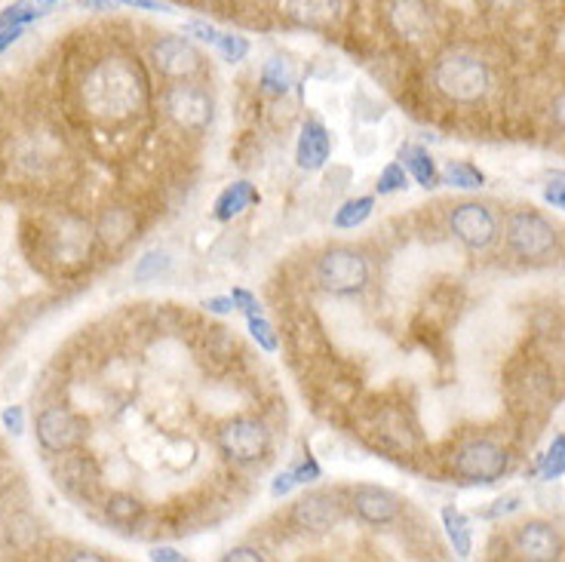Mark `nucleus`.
Returning <instances> with one entry per match:
<instances>
[{
  "label": "nucleus",
  "mask_w": 565,
  "mask_h": 562,
  "mask_svg": "<svg viewBox=\"0 0 565 562\" xmlns=\"http://www.w3.org/2000/svg\"><path fill=\"white\" fill-rule=\"evenodd\" d=\"M437 93L455 105H477L492 89V71L474 50H445L433 65Z\"/></svg>",
  "instance_id": "nucleus-2"
},
{
  "label": "nucleus",
  "mask_w": 565,
  "mask_h": 562,
  "mask_svg": "<svg viewBox=\"0 0 565 562\" xmlns=\"http://www.w3.org/2000/svg\"><path fill=\"white\" fill-rule=\"evenodd\" d=\"M507 246L516 258L523 261H541L556 249V231L553 224L531 209H519L507 219Z\"/></svg>",
  "instance_id": "nucleus-7"
},
{
  "label": "nucleus",
  "mask_w": 565,
  "mask_h": 562,
  "mask_svg": "<svg viewBox=\"0 0 565 562\" xmlns=\"http://www.w3.org/2000/svg\"><path fill=\"white\" fill-rule=\"evenodd\" d=\"M538 474H541V479H548V482L565 477V433H556L550 440L544 455L538 461Z\"/></svg>",
  "instance_id": "nucleus-26"
},
{
  "label": "nucleus",
  "mask_w": 565,
  "mask_h": 562,
  "mask_svg": "<svg viewBox=\"0 0 565 562\" xmlns=\"http://www.w3.org/2000/svg\"><path fill=\"white\" fill-rule=\"evenodd\" d=\"M148 557H151V560H157V562H182V560H185V557H182V553H179L175 547H155V550H151Z\"/></svg>",
  "instance_id": "nucleus-42"
},
{
  "label": "nucleus",
  "mask_w": 565,
  "mask_h": 562,
  "mask_svg": "<svg viewBox=\"0 0 565 562\" xmlns=\"http://www.w3.org/2000/svg\"><path fill=\"white\" fill-rule=\"evenodd\" d=\"M170 268H172V256L167 253V249H148V253L136 261L133 277H136L138 283H155V280H160V277H167Z\"/></svg>",
  "instance_id": "nucleus-25"
},
{
  "label": "nucleus",
  "mask_w": 565,
  "mask_h": 562,
  "mask_svg": "<svg viewBox=\"0 0 565 562\" xmlns=\"http://www.w3.org/2000/svg\"><path fill=\"white\" fill-rule=\"evenodd\" d=\"M81 102L96 123L121 126L136 120L151 102V84L142 62L133 56L111 52L96 59L81 81Z\"/></svg>",
  "instance_id": "nucleus-1"
},
{
  "label": "nucleus",
  "mask_w": 565,
  "mask_h": 562,
  "mask_svg": "<svg viewBox=\"0 0 565 562\" xmlns=\"http://www.w3.org/2000/svg\"><path fill=\"white\" fill-rule=\"evenodd\" d=\"M40 16H44V10H37L32 0H16L0 13V28H28Z\"/></svg>",
  "instance_id": "nucleus-27"
},
{
  "label": "nucleus",
  "mask_w": 565,
  "mask_h": 562,
  "mask_svg": "<svg viewBox=\"0 0 565 562\" xmlns=\"http://www.w3.org/2000/svg\"><path fill=\"white\" fill-rule=\"evenodd\" d=\"M0 422H3V427H7L13 437H19V433L25 430V412H22V406H10V410H3Z\"/></svg>",
  "instance_id": "nucleus-37"
},
{
  "label": "nucleus",
  "mask_w": 565,
  "mask_h": 562,
  "mask_svg": "<svg viewBox=\"0 0 565 562\" xmlns=\"http://www.w3.org/2000/svg\"><path fill=\"white\" fill-rule=\"evenodd\" d=\"M231 298H234V310H241L243 317H256V314H261V302H258L249 290L234 286V290H231Z\"/></svg>",
  "instance_id": "nucleus-35"
},
{
  "label": "nucleus",
  "mask_w": 565,
  "mask_h": 562,
  "mask_svg": "<svg viewBox=\"0 0 565 562\" xmlns=\"http://www.w3.org/2000/svg\"><path fill=\"white\" fill-rule=\"evenodd\" d=\"M440 520H443L445 538H449L452 550L458 557H470L474 553V528H470V520L462 511H455V508H443Z\"/></svg>",
  "instance_id": "nucleus-21"
},
{
  "label": "nucleus",
  "mask_w": 565,
  "mask_h": 562,
  "mask_svg": "<svg viewBox=\"0 0 565 562\" xmlns=\"http://www.w3.org/2000/svg\"><path fill=\"white\" fill-rule=\"evenodd\" d=\"M544 200H548L553 209H563L565 212V172L556 170L550 172L548 182H544Z\"/></svg>",
  "instance_id": "nucleus-32"
},
{
  "label": "nucleus",
  "mask_w": 565,
  "mask_h": 562,
  "mask_svg": "<svg viewBox=\"0 0 565 562\" xmlns=\"http://www.w3.org/2000/svg\"><path fill=\"white\" fill-rule=\"evenodd\" d=\"M298 81V71L292 65L286 56H271L265 65H261V74H258V84L265 93L271 96H286L292 86Z\"/></svg>",
  "instance_id": "nucleus-19"
},
{
  "label": "nucleus",
  "mask_w": 565,
  "mask_h": 562,
  "mask_svg": "<svg viewBox=\"0 0 565 562\" xmlns=\"http://www.w3.org/2000/svg\"><path fill=\"white\" fill-rule=\"evenodd\" d=\"M86 10H118V7H133V10H148V13H172V3L167 0H81Z\"/></svg>",
  "instance_id": "nucleus-28"
},
{
  "label": "nucleus",
  "mask_w": 565,
  "mask_h": 562,
  "mask_svg": "<svg viewBox=\"0 0 565 562\" xmlns=\"http://www.w3.org/2000/svg\"><path fill=\"white\" fill-rule=\"evenodd\" d=\"M523 508L519 504V494H507V498H498L495 508L492 511H486L482 516H489V520H498V516H507V513H516Z\"/></svg>",
  "instance_id": "nucleus-38"
},
{
  "label": "nucleus",
  "mask_w": 565,
  "mask_h": 562,
  "mask_svg": "<svg viewBox=\"0 0 565 562\" xmlns=\"http://www.w3.org/2000/svg\"><path fill=\"white\" fill-rule=\"evenodd\" d=\"M224 562H261L265 560V553L258 550V547H231L228 553L222 557Z\"/></svg>",
  "instance_id": "nucleus-36"
},
{
  "label": "nucleus",
  "mask_w": 565,
  "mask_h": 562,
  "mask_svg": "<svg viewBox=\"0 0 565 562\" xmlns=\"http://www.w3.org/2000/svg\"><path fill=\"white\" fill-rule=\"evenodd\" d=\"M384 22L391 35L409 47H421L437 35V13L430 0H384Z\"/></svg>",
  "instance_id": "nucleus-9"
},
{
  "label": "nucleus",
  "mask_w": 565,
  "mask_h": 562,
  "mask_svg": "<svg viewBox=\"0 0 565 562\" xmlns=\"http://www.w3.org/2000/svg\"><path fill=\"white\" fill-rule=\"evenodd\" d=\"M409 185V172L403 170V163H388L378 175V194H396Z\"/></svg>",
  "instance_id": "nucleus-31"
},
{
  "label": "nucleus",
  "mask_w": 565,
  "mask_h": 562,
  "mask_svg": "<svg viewBox=\"0 0 565 562\" xmlns=\"http://www.w3.org/2000/svg\"><path fill=\"white\" fill-rule=\"evenodd\" d=\"M151 65L167 81H194L204 71V52L197 50V44L188 35H167L151 47Z\"/></svg>",
  "instance_id": "nucleus-11"
},
{
  "label": "nucleus",
  "mask_w": 565,
  "mask_h": 562,
  "mask_svg": "<svg viewBox=\"0 0 565 562\" xmlns=\"http://www.w3.org/2000/svg\"><path fill=\"white\" fill-rule=\"evenodd\" d=\"M332 157V133L320 120H308L295 142V167L305 172H320Z\"/></svg>",
  "instance_id": "nucleus-15"
},
{
  "label": "nucleus",
  "mask_w": 565,
  "mask_h": 562,
  "mask_svg": "<svg viewBox=\"0 0 565 562\" xmlns=\"http://www.w3.org/2000/svg\"><path fill=\"white\" fill-rule=\"evenodd\" d=\"M553 123H556V126H560V130L565 133V93L553 99Z\"/></svg>",
  "instance_id": "nucleus-44"
},
{
  "label": "nucleus",
  "mask_w": 565,
  "mask_h": 562,
  "mask_svg": "<svg viewBox=\"0 0 565 562\" xmlns=\"http://www.w3.org/2000/svg\"><path fill=\"white\" fill-rule=\"evenodd\" d=\"M290 471L298 486H310V482H317V479L323 477V471H320V464H317L314 455H305V459L298 461L295 467H290Z\"/></svg>",
  "instance_id": "nucleus-34"
},
{
  "label": "nucleus",
  "mask_w": 565,
  "mask_h": 562,
  "mask_svg": "<svg viewBox=\"0 0 565 562\" xmlns=\"http://www.w3.org/2000/svg\"><path fill=\"white\" fill-rule=\"evenodd\" d=\"M514 547L523 560L529 562H553L563 557V541L556 535V528L541 520H531L514 532Z\"/></svg>",
  "instance_id": "nucleus-14"
},
{
  "label": "nucleus",
  "mask_w": 565,
  "mask_h": 562,
  "mask_svg": "<svg viewBox=\"0 0 565 562\" xmlns=\"http://www.w3.org/2000/svg\"><path fill=\"white\" fill-rule=\"evenodd\" d=\"M258 200H261V197H258L253 182H234V185H228L222 194L216 197L212 216H216V222H234L246 209H253Z\"/></svg>",
  "instance_id": "nucleus-17"
},
{
  "label": "nucleus",
  "mask_w": 565,
  "mask_h": 562,
  "mask_svg": "<svg viewBox=\"0 0 565 562\" xmlns=\"http://www.w3.org/2000/svg\"><path fill=\"white\" fill-rule=\"evenodd\" d=\"M347 508L351 513L366 523V526H394L403 513V498L391 489H381V486H357L347 494Z\"/></svg>",
  "instance_id": "nucleus-13"
},
{
  "label": "nucleus",
  "mask_w": 565,
  "mask_h": 562,
  "mask_svg": "<svg viewBox=\"0 0 565 562\" xmlns=\"http://www.w3.org/2000/svg\"><path fill=\"white\" fill-rule=\"evenodd\" d=\"M344 13V0H283V16L302 28H332Z\"/></svg>",
  "instance_id": "nucleus-16"
},
{
  "label": "nucleus",
  "mask_w": 565,
  "mask_h": 562,
  "mask_svg": "<svg viewBox=\"0 0 565 562\" xmlns=\"http://www.w3.org/2000/svg\"><path fill=\"white\" fill-rule=\"evenodd\" d=\"M372 209H376V197H357V200H347V204H342L339 209H335L332 224H335L339 231H354V228H360V224L369 222Z\"/></svg>",
  "instance_id": "nucleus-24"
},
{
  "label": "nucleus",
  "mask_w": 565,
  "mask_h": 562,
  "mask_svg": "<svg viewBox=\"0 0 565 562\" xmlns=\"http://www.w3.org/2000/svg\"><path fill=\"white\" fill-rule=\"evenodd\" d=\"M400 163H403V170L409 172L421 187L430 191V187L440 185V170H437V163H433L428 148H421V145H403L400 148Z\"/></svg>",
  "instance_id": "nucleus-18"
},
{
  "label": "nucleus",
  "mask_w": 565,
  "mask_h": 562,
  "mask_svg": "<svg viewBox=\"0 0 565 562\" xmlns=\"http://www.w3.org/2000/svg\"><path fill=\"white\" fill-rule=\"evenodd\" d=\"M22 35H25V28H0V56L10 50Z\"/></svg>",
  "instance_id": "nucleus-43"
},
{
  "label": "nucleus",
  "mask_w": 565,
  "mask_h": 562,
  "mask_svg": "<svg viewBox=\"0 0 565 562\" xmlns=\"http://www.w3.org/2000/svg\"><path fill=\"white\" fill-rule=\"evenodd\" d=\"M449 231H452V237L458 240L464 249L482 253L498 240V216L492 212V206L467 200V204H458L452 209Z\"/></svg>",
  "instance_id": "nucleus-10"
},
{
  "label": "nucleus",
  "mask_w": 565,
  "mask_h": 562,
  "mask_svg": "<svg viewBox=\"0 0 565 562\" xmlns=\"http://www.w3.org/2000/svg\"><path fill=\"white\" fill-rule=\"evenodd\" d=\"M212 50L222 56L224 62H231V65H241L243 59L249 56V40L243 35H234V32H222L219 40L212 44Z\"/></svg>",
  "instance_id": "nucleus-29"
},
{
  "label": "nucleus",
  "mask_w": 565,
  "mask_h": 562,
  "mask_svg": "<svg viewBox=\"0 0 565 562\" xmlns=\"http://www.w3.org/2000/svg\"><path fill=\"white\" fill-rule=\"evenodd\" d=\"M204 307L212 310V314H231L234 310V298L231 295H212V298H206Z\"/></svg>",
  "instance_id": "nucleus-41"
},
{
  "label": "nucleus",
  "mask_w": 565,
  "mask_h": 562,
  "mask_svg": "<svg viewBox=\"0 0 565 562\" xmlns=\"http://www.w3.org/2000/svg\"><path fill=\"white\" fill-rule=\"evenodd\" d=\"M347 513V501L339 492H310L292 504V526L308 535H326L339 526Z\"/></svg>",
  "instance_id": "nucleus-12"
},
{
  "label": "nucleus",
  "mask_w": 565,
  "mask_h": 562,
  "mask_svg": "<svg viewBox=\"0 0 565 562\" xmlns=\"http://www.w3.org/2000/svg\"><path fill=\"white\" fill-rule=\"evenodd\" d=\"M292 489H298V482H295V477H292V471H283V474L271 482V494H274V498H283V494H290Z\"/></svg>",
  "instance_id": "nucleus-40"
},
{
  "label": "nucleus",
  "mask_w": 565,
  "mask_h": 562,
  "mask_svg": "<svg viewBox=\"0 0 565 562\" xmlns=\"http://www.w3.org/2000/svg\"><path fill=\"white\" fill-rule=\"evenodd\" d=\"M44 3H62V0H44Z\"/></svg>",
  "instance_id": "nucleus-45"
},
{
  "label": "nucleus",
  "mask_w": 565,
  "mask_h": 562,
  "mask_svg": "<svg viewBox=\"0 0 565 562\" xmlns=\"http://www.w3.org/2000/svg\"><path fill=\"white\" fill-rule=\"evenodd\" d=\"M185 35L191 37V40H200V44H216L219 40V35H222V28H216L212 22H204V19H191V22H185Z\"/></svg>",
  "instance_id": "nucleus-33"
},
{
  "label": "nucleus",
  "mask_w": 565,
  "mask_h": 562,
  "mask_svg": "<svg viewBox=\"0 0 565 562\" xmlns=\"http://www.w3.org/2000/svg\"><path fill=\"white\" fill-rule=\"evenodd\" d=\"M314 277L329 295H357L369 286V261L354 246H332L317 258Z\"/></svg>",
  "instance_id": "nucleus-3"
},
{
  "label": "nucleus",
  "mask_w": 565,
  "mask_h": 562,
  "mask_svg": "<svg viewBox=\"0 0 565 562\" xmlns=\"http://www.w3.org/2000/svg\"><path fill=\"white\" fill-rule=\"evenodd\" d=\"M219 449H222V455L231 464L249 467V464L268 459V452H271V430H268L265 422L249 418V415L224 422L219 427Z\"/></svg>",
  "instance_id": "nucleus-5"
},
{
  "label": "nucleus",
  "mask_w": 565,
  "mask_h": 562,
  "mask_svg": "<svg viewBox=\"0 0 565 562\" xmlns=\"http://www.w3.org/2000/svg\"><path fill=\"white\" fill-rule=\"evenodd\" d=\"M163 111L182 133H204L212 123L216 102L209 89L197 81H172L163 89Z\"/></svg>",
  "instance_id": "nucleus-4"
},
{
  "label": "nucleus",
  "mask_w": 565,
  "mask_h": 562,
  "mask_svg": "<svg viewBox=\"0 0 565 562\" xmlns=\"http://www.w3.org/2000/svg\"><path fill=\"white\" fill-rule=\"evenodd\" d=\"M455 474L470 486H492L511 471V455L492 440H470L455 452Z\"/></svg>",
  "instance_id": "nucleus-6"
},
{
  "label": "nucleus",
  "mask_w": 565,
  "mask_h": 562,
  "mask_svg": "<svg viewBox=\"0 0 565 562\" xmlns=\"http://www.w3.org/2000/svg\"><path fill=\"white\" fill-rule=\"evenodd\" d=\"M523 3H529V0H482V7L489 10V13H498V16H507V13H516Z\"/></svg>",
  "instance_id": "nucleus-39"
},
{
  "label": "nucleus",
  "mask_w": 565,
  "mask_h": 562,
  "mask_svg": "<svg viewBox=\"0 0 565 562\" xmlns=\"http://www.w3.org/2000/svg\"><path fill=\"white\" fill-rule=\"evenodd\" d=\"M246 326H249V335L256 341L261 351H268V354H274L277 351V332L271 320H265V314H256V317H246Z\"/></svg>",
  "instance_id": "nucleus-30"
},
{
  "label": "nucleus",
  "mask_w": 565,
  "mask_h": 562,
  "mask_svg": "<svg viewBox=\"0 0 565 562\" xmlns=\"http://www.w3.org/2000/svg\"><path fill=\"white\" fill-rule=\"evenodd\" d=\"M35 437L52 455H69L86 440V422L62 403H52L37 412Z\"/></svg>",
  "instance_id": "nucleus-8"
},
{
  "label": "nucleus",
  "mask_w": 565,
  "mask_h": 562,
  "mask_svg": "<svg viewBox=\"0 0 565 562\" xmlns=\"http://www.w3.org/2000/svg\"><path fill=\"white\" fill-rule=\"evenodd\" d=\"M96 234H99V240H102L108 249H121L123 243H130V237L136 234V219L126 209H111V212L102 216Z\"/></svg>",
  "instance_id": "nucleus-20"
},
{
  "label": "nucleus",
  "mask_w": 565,
  "mask_h": 562,
  "mask_svg": "<svg viewBox=\"0 0 565 562\" xmlns=\"http://www.w3.org/2000/svg\"><path fill=\"white\" fill-rule=\"evenodd\" d=\"M440 179L449 187H458V191H480L486 185V172L480 167H474V163H467V160H449L445 170L440 172Z\"/></svg>",
  "instance_id": "nucleus-22"
},
{
  "label": "nucleus",
  "mask_w": 565,
  "mask_h": 562,
  "mask_svg": "<svg viewBox=\"0 0 565 562\" xmlns=\"http://www.w3.org/2000/svg\"><path fill=\"white\" fill-rule=\"evenodd\" d=\"M105 516L121 528L136 526L138 520H142V501H138L136 494H111L108 504H105Z\"/></svg>",
  "instance_id": "nucleus-23"
}]
</instances>
